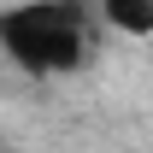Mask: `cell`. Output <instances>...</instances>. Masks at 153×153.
<instances>
[{
    "label": "cell",
    "instance_id": "obj_1",
    "mask_svg": "<svg viewBox=\"0 0 153 153\" xmlns=\"http://www.w3.org/2000/svg\"><path fill=\"white\" fill-rule=\"evenodd\" d=\"M94 41V12H82V0H18L0 6V53L24 76H71L88 65Z\"/></svg>",
    "mask_w": 153,
    "mask_h": 153
},
{
    "label": "cell",
    "instance_id": "obj_2",
    "mask_svg": "<svg viewBox=\"0 0 153 153\" xmlns=\"http://www.w3.org/2000/svg\"><path fill=\"white\" fill-rule=\"evenodd\" d=\"M94 18L130 41H147L153 36V0H94Z\"/></svg>",
    "mask_w": 153,
    "mask_h": 153
}]
</instances>
